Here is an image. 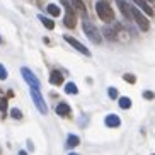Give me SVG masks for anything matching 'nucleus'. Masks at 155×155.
<instances>
[{
  "instance_id": "obj_1",
  "label": "nucleus",
  "mask_w": 155,
  "mask_h": 155,
  "mask_svg": "<svg viewBox=\"0 0 155 155\" xmlns=\"http://www.w3.org/2000/svg\"><path fill=\"white\" fill-rule=\"evenodd\" d=\"M96 12L101 17V21H104V22H113L114 21V10L106 0H99L96 4Z\"/></svg>"
},
{
  "instance_id": "obj_2",
  "label": "nucleus",
  "mask_w": 155,
  "mask_h": 155,
  "mask_svg": "<svg viewBox=\"0 0 155 155\" xmlns=\"http://www.w3.org/2000/svg\"><path fill=\"white\" fill-rule=\"evenodd\" d=\"M82 29L84 32H85V36L91 39L92 43H96V45H101V41H102V34L99 32V29L94 26V24L91 22V21H87V19H84L82 22Z\"/></svg>"
},
{
  "instance_id": "obj_3",
  "label": "nucleus",
  "mask_w": 155,
  "mask_h": 155,
  "mask_svg": "<svg viewBox=\"0 0 155 155\" xmlns=\"http://www.w3.org/2000/svg\"><path fill=\"white\" fill-rule=\"evenodd\" d=\"M31 97H32V101H34V104H36V107H38V111H39V113H41V114L48 113V106H46V102H45V99H43L39 89L31 87Z\"/></svg>"
},
{
  "instance_id": "obj_4",
  "label": "nucleus",
  "mask_w": 155,
  "mask_h": 155,
  "mask_svg": "<svg viewBox=\"0 0 155 155\" xmlns=\"http://www.w3.org/2000/svg\"><path fill=\"white\" fill-rule=\"evenodd\" d=\"M131 17L135 19V22L138 24V28H140L141 31H148V29H150V22H148V19L141 14L137 7H131Z\"/></svg>"
},
{
  "instance_id": "obj_5",
  "label": "nucleus",
  "mask_w": 155,
  "mask_h": 155,
  "mask_svg": "<svg viewBox=\"0 0 155 155\" xmlns=\"http://www.w3.org/2000/svg\"><path fill=\"white\" fill-rule=\"evenodd\" d=\"M63 5H65V9H67V14H65V26H67L68 29H73L75 26H77V17H75V14H73L70 4H67V0H63Z\"/></svg>"
},
{
  "instance_id": "obj_6",
  "label": "nucleus",
  "mask_w": 155,
  "mask_h": 155,
  "mask_svg": "<svg viewBox=\"0 0 155 155\" xmlns=\"http://www.w3.org/2000/svg\"><path fill=\"white\" fill-rule=\"evenodd\" d=\"M65 41L68 43V45H72L73 48H75V50L77 51H80V53H82V55H85V56H91V51H89V48H85V46L82 45V43L80 41H77V39H75V38H72V36H68V34H65Z\"/></svg>"
},
{
  "instance_id": "obj_7",
  "label": "nucleus",
  "mask_w": 155,
  "mask_h": 155,
  "mask_svg": "<svg viewBox=\"0 0 155 155\" xmlns=\"http://www.w3.org/2000/svg\"><path fill=\"white\" fill-rule=\"evenodd\" d=\"M21 73H22L24 80H26V82H28L31 87H36V89H39V80H38V77H36V75H34V73H32L29 68L22 67V68H21Z\"/></svg>"
},
{
  "instance_id": "obj_8",
  "label": "nucleus",
  "mask_w": 155,
  "mask_h": 155,
  "mask_svg": "<svg viewBox=\"0 0 155 155\" xmlns=\"http://www.w3.org/2000/svg\"><path fill=\"white\" fill-rule=\"evenodd\" d=\"M104 123L107 128H118L119 124H121V119H119L116 114H109V116H106Z\"/></svg>"
},
{
  "instance_id": "obj_9",
  "label": "nucleus",
  "mask_w": 155,
  "mask_h": 155,
  "mask_svg": "<svg viewBox=\"0 0 155 155\" xmlns=\"http://www.w3.org/2000/svg\"><path fill=\"white\" fill-rule=\"evenodd\" d=\"M50 82L53 84V85H61V84H63V73L58 72V70H53V72L50 73Z\"/></svg>"
},
{
  "instance_id": "obj_10",
  "label": "nucleus",
  "mask_w": 155,
  "mask_h": 155,
  "mask_svg": "<svg viewBox=\"0 0 155 155\" xmlns=\"http://www.w3.org/2000/svg\"><path fill=\"white\" fill-rule=\"evenodd\" d=\"M70 113H72V109H70L68 104L60 102V104L56 106V114H58V116H63V118H67V116H70Z\"/></svg>"
},
{
  "instance_id": "obj_11",
  "label": "nucleus",
  "mask_w": 155,
  "mask_h": 155,
  "mask_svg": "<svg viewBox=\"0 0 155 155\" xmlns=\"http://www.w3.org/2000/svg\"><path fill=\"white\" fill-rule=\"evenodd\" d=\"M118 2V5H119V9H121V12H123V15L126 19H133L131 17V7L124 2V0H116Z\"/></svg>"
},
{
  "instance_id": "obj_12",
  "label": "nucleus",
  "mask_w": 155,
  "mask_h": 155,
  "mask_svg": "<svg viewBox=\"0 0 155 155\" xmlns=\"http://www.w3.org/2000/svg\"><path fill=\"white\" fill-rule=\"evenodd\" d=\"M133 2H135V4H137L147 15H153V9H152L150 5L147 4V0H133Z\"/></svg>"
},
{
  "instance_id": "obj_13",
  "label": "nucleus",
  "mask_w": 155,
  "mask_h": 155,
  "mask_svg": "<svg viewBox=\"0 0 155 155\" xmlns=\"http://www.w3.org/2000/svg\"><path fill=\"white\" fill-rule=\"evenodd\" d=\"M70 4H72L73 9H77L78 12H80V14L84 15V19L87 17V9H85V5H84L82 0H70Z\"/></svg>"
},
{
  "instance_id": "obj_14",
  "label": "nucleus",
  "mask_w": 155,
  "mask_h": 155,
  "mask_svg": "<svg viewBox=\"0 0 155 155\" xmlns=\"http://www.w3.org/2000/svg\"><path fill=\"white\" fill-rule=\"evenodd\" d=\"M78 143H80V140H78L77 135H68V138H67V147H70V148H75Z\"/></svg>"
},
{
  "instance_id": "obj_15",
  "label": "nucleus",
  "mask_w": 155,
  "mask_h": 155,
  "mask_svg": "<svg viewBox=\"0 0 155 155\" xmlns=\"http://www.w3.org/2000/svg\"><path fill=\"white\" fill-rule=\"evenodd\" d=\"M119 107H121V109H130V107H131V99H130V97H119Z\"/></svg>"
},
{
  "instance_id": "obj_16",
  "label": "nucleus",
  "mask_w": 155,
  "mask_h": 155,
  "mask_svg": "<svg viewBox=\"0 0 155 155\" xmlns=\"http://www.w3.org/2000/svg\"><path fill=\"white\" fill-rule=\"evenodd\" d=\"M38 17H39V21L45 24V28H46V29H55V22H53L51 19L45 17V15H38Z\"/></svg>"
},
{
  "instance_id": "obj_17",
  "label": "nucleus",
  "mask_w": 155,
  "mask_h": 155,
  "mask_svg": "<svg viewBox=\"0 0 155 155\" xmlns=\"http://www.w3.org/2000/svg\"><path fill=\"white\" fill-rule=\"evenodd\" d=\"M46 9H48V12H50L53 17H58L60 12H61V10H60V7H58V5H55V4H50L48 7H46Z\"/></svg>"
},
{
  "instance_id": "obj_18",
  "label": "nucleus",
  "mask_w": 155,
  "mask_h": 155,
  "mask_svg": "<svg viewBox=\"0 0 155 155\" xmlns=\"http://www.w3.org/2000/svg\"><path fill=\"white\" fill-rule=\"evenodd\" d=\"M65 92H67V94H77V92H78L77 84H75V82H68L67 85H65Z\"/></svg>"
},
{
  "instance_id": "obj_19",
  "label": "nucleus",
  "mask_w": 155,
  "mask_h": 155,
  "mask_svg": "<svg viewBox=\"0 0 155 155\" xmlns=\"http://www.w3.org/2000/svg\"><path fill=\"white\" fill-rule=\"evenodd\" d=\"M102 32H104V36L107 38L109 41L116 39V32H114V29H111V28H104V29H102Z\"/></svg>"
},
{
  "instance_id": "obj_20",
  "label": "nucleus",
  "mask_w": 155,
  "mask_h": 155,
  "mask_svg": "<svg viewBox=\"0 0 155 155\" xmlns=\"http://www.w3.org/2000/svg\"><path fill=\"white\" fill-rule=\"evenodd\" d=\"M123 78L126 80V82H130V84H135V82H137V77H135V75H131V73H124Z\"/></svg>"
},
{
  "instance_id": "obj_21",
  "label": "nucleus",
  "mask_w": 155,
  "mask_h": 155,
  "mask_svg": "<svg viewBox=\"0 0 155 155\" xmlns=\"http://www.w3.org/2000/svg\"><path fill=\"white\" fill-rule=\"evenodd\" d=\"M107 96H109L111 99H118V91H116L114 87H109V89H107Z\"/></svg>"
},
{
  "instance_id": "obj_22",
  "label": "nucleus",
  "mask_w": 155,
  "mask_h": 155,
  "mask_svg": "<svg viewBox=\"0 0 155 155\" xmlns=\"http://www.w3.org/2000/svg\"><path fill=\"white\" fill-rule=\"evenodd\" d=\"M10 116H12L14 119H21V118H22V113H21V111H19L17 107H15V109L10 111Z\"/></svg>"
},
{
  "instance_id": "obj_23",
  "label": "nucleus",
  "mask_w": 155,
  "mask_h": 155,
  "mask_svg": "<svg viewBox=\"0 0 155 155\" xmlns=\"http://www.w3.org/2000/svg\"><path fill=\"white\" fill-rule=\"evenodd\" d=\"M7 75H9V73H7V68L0 63V80H5V78H7Z\"/></svg>"
},
{
  "instance_id": "obj_24",
  "label": "nucleus",
  "mask_w": 155,
  "mask_h": 155,
  "mask_svg": "<svg viewBox=\"0 0 155 155\" xmlns=\"http://www.w3.org/2000/svg\"><path fill=\"white\" fill-rule=\"evenodd\" d=\"M0 111H2V113L7 111V99H5V97H0Z\"/></svg>"
},
{
  "instance_id": "obj_25",
  "label": "nucleus",
  "mask_w": 155,
  "mask_h": 155,
  "mask_svg": "<svg viewBox=\"0 0 155 155\" xmlns=\"http://www.w3.org/2000/svg\"><path fill=\"white\" fill-rule=\"evenodd\" d=\"M143 97H145L147 101H152V99H155V94L152 91H145L143 92Z\"/></svg>"
},
{
  "instance_id": "obj_26",
  "label": "nucleus",
  "mask_w": 155,
  "mask_h": 155,
  "mask_svg": "<svg viewBox=\"0 0 155 155\" xmlns=\"http://www.w3.org/2000/svg\"><path fill=\"white\" fill-rule=\"evenodd\" d=\"M19 155H28V153H26L24 150H21V152H19Z\"/></svg>"
},
{
  "instance_id": "obj_27",
  "label": "nucleus",
  "mask_w": 155,
  "mask_h": 155,
  "mask_svg": "<svg viewBox=\"0 0 155 155\" xmlns=\"http://www.w3.org/2000/svg\"><path fill=\"white\" fill-rule=\"evenodd\" d=\"M68 155H78V153H75V152H72V153H68Z\"/></svg>"
},
{
  "instance_id": "obj_28",
  "label": "nucleus",
  "mask_w": 155,
  "mask_h": 155,
  "mask_svg": "<svg viewBox=\"0 0 155 155\" xmlns=\"http://www.w3.org/2000/svg\"><path fill=\"white\" fill-rule=\"evenodd\" d=\"M147 2H155V0H147Z\"/></svg>"
},
{
  "instance_id": "obj_29",
  "label": "nucleus",
  "mask_w": 155,
  "mask_h": 155,
  "mask_svg": "<svg viewBox=\"0 0 155 155\" xmlns=\"http://www.w3.org/2000/svg\"><path fill=\"white\" fill-rule=\"evenodd\" d=\"M0 45H2V38H0Z\"/></svg>"
},
{
  "instance_id": "obj_30",
  "label": "nucleus",
  "mask_w": 155,
  "mask_h": 155,
  "mask_svg": "<svg viewBox=\"0 0 155 155\" xmlns=\"http://www.w3.org/2000/svg\"><path fill=\"white\" fill-rule=\"evenodd\" d=\"M152 155H155V153H152Z\"/></svg>"
}]
</instances>
